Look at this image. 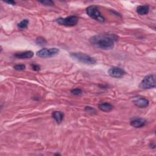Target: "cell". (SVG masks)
Segmentation results:
<instances>
[{
    "label": "cell",
    "instance_id": "9",
    "mask_svg": "<svg viewBox=\"0 0 156 156\" xmlns=\"http://www.w3.org/2000/svg\"><path fill=\"white\" fill-rule=\"evenodd\" d=\"M146 124V121L141 118H138L132 120L131 121V125L135 128H140L145 126Z\"/></svg>",
    "mask_w": 156,
    "mask_h": 156
},
{
    "label": "cell",
    "instance_id": "11",
    "mask_svg": "<svg viewBox=\"0 0 156 156\" xmlns=\"http://www.w3.org/2000/svg\"><path fill=\"white\" fill-rule=\"evenodd\" d=\"M52 116L55 119L56 122L59 124L62 121L64 117V114L63 112L60 111H54L52 114Z\"/></svg>",
    "mask_w": 156,
    "mask_h": 156
},
{
    "label": "cell",
    "instance_id": "20",
    "mask_svg": "<svg viewBox=\"0 0 156 156\" xmlns=\"http://www.w3.org/2000/svg\"><path fill=\"white\" fill-rule=\"evenodd\" d=\"M31 67L34 71H39L40 70V67L39 65L33 64L31 65Z\"/></svg>",
    "mask_w": 156,
    "mask_h": 156
},
{
    "label": "cell",
    "instance_id": "8",
    "mask_svg": "<svg viewBox=\"0 0 156 156\" xmlns=\"http://www.w3.org/2000/svg\"><path fill=\"white\" fill-rule=\"evenodd\" d=\"M132 101L135 106L139 108L146 107L149 105V101L148 99L142 97H136L132 99Z\"/></svg>",
    "mask_w": 156,
    "mask_h": 156
},
{
    "label": "cell",
    "instance_id": "15",
    "mask_svg": "<svg viewBox=\"0 0 156 156\" xmlns=\"http://www.w3.org/2000/svg\"><path fill=\"white\" fill-rule=\"evenodd\" d=\"M29 24V20L28 19H24L20 23L18 24V27L21 29H24L28 28Z\"/></svg>",
    "mask_w": 156,
    "mask_h": 156
},
{
    "label": "cell",
    "instance_id": "1",
    "mask_svg": "<svg viewBox=\"0 0 156 156\" xmlns=\"http://www.w3.org/2000/svg\"><path fill=\"white\" fill-rule=\"evenodd\" d=\"M117 37L115 34H99L90 39V42L93 45L102 49L109 50L113 49Z\"/></svg>",
    "mask_w": 156,
    "mask_h": 156
},
{
    "label": "cell",
    "instance_id": "13",
    "mask_svg": "<svg viewBox=\"0 0 156 156\" xmlns=\"http://www.w3.org/2000/svg\"><path fill=\"white\" fill-rule=\"evenodd\" d=\"M99 109L103 112H109L113 109V106L110 104V103L104 102V103H101L98 106Z\"/></svg>",
    "mask_w": 156,
    "mask_h": 156
},
{
    "label": "cell",
    "instance_id": "19",
    "mask_svg": "<svg viewBox=\"0 0 156 156\" xmlns=\"http://www.w3.org/2000/svg\"><path fill=\"white\" fill-rule=\"evenodd\" d=\"M40 3L44 4L45 6H53L54 3L51 0H44V1H40Z\"/></svg>",
    "mask_w": 156,
    "mask_h": 156
},
{
    "label": "cell",
    "instance_id": "2",
    "mask_svg": "<svg viewBox=\"0 0 156 156\" xmlns=\"http://www.w3.org/2000/svg\"><path fill=\"white\" fill-rule=\"evenodd\" d=\"M70 56L73 59L77 60V61L85 64L93 65L97 63V60L94 57H91L90 56L86 54L85 53H80V52L72 53H70Z\"/></svg>",
    "mask_w": 156,
    "mask_h": 156
},
{
    "label": "cell",
    "instance_id": "7",
    "mask_svg": "<svg viewBox=\"0 0 156 156\" xmlns=\"http://www.w3.org/2000/svg\"><path fill=\"white\" fill-rule=\"evenodd\" d=\"M108 74L112 77L120 78L125 76L126 72L123 68L117 67H113L108 70Z\"/></svg>",
    "mask_w": 156,
    "mask_h": 156
},
{
    "label": "cell",
    "instance_id": "21",
    "mask_svg": "<svg viewBox=\"0 0 156 156\" xmlns=\"http://www.w3.org/2000/svg\"><path fill=\"white\" fill-rule=\"evenodd\" d=\"M6 3H7L10 5H15V2H14V1H5Z\"/></svg>",
    "mask_w": 156,
    "mask_h": 156
},
{
    "label": "cell",
    "instance_id": "5",
    "mask_svg": "<svg viewBox=\"0 0 156 156\" xmlns=\"http://www.w3.org/2000/svg\"><path fill=\"white\" fill-rule=\"evenodd\" d=\"M78 20H79V19H78L77 16L73 15L66 17V18H59L56 19V21L60 25L68 27H72L77 24Z\"/></svg>",
    "mask_w": 156,
    "mask_h": 156
},
{
    "label": "cell",
    "instance_id": "16",
    "mask_svg": "<svg viewBox=\"0 0 156 156\" xmlns=\"http://www.w3.org/2000/svg\"><path fill=\"white\" fill-rule=\"evenodd\" d=\"M85 110L87 112H89V113L92 114H97V110H95L94 108H93L92 107H90V106H87V107H85Z\"/></svg>",
    "mask_w": 156,
    "mask_h": 156
},
{
    "label": "cell",
    "instance_id": "17",
    "mask_svg": "<svg viewBox=\"0 0 156 156\" xmlns=\"http://www.w3.org/2000/svg\"><path fill=\"white\" fill-rule=\"evenodd\" d=\"M25 68H26V66L23 64H19V65L14 66V69L17 71H23L25 70Z\"/></svg>",
    "mask_w": 156,
    "mask_h": 156
},
{
    "label": "cell",
    "instance_id": "18",
    "mask_svg": "<svg viewBox=\"0 0 156 156\" xmlns=\"http://www.w3.org/2000/svg\"><path fill=\"white\" fill-rule=\"evenodd\" d=\"M72 93L74 94V95H79V94H81L82 93V91L81 89H79V88H76V89H73L72 91H71Z\"/></svg>",
    "mask_w": 156,
    "mask_h": 156
},
{
    "label": "cell",
    "instance_id": "10",
    "mask_svg": "<svg viewBox=\"0 0 156 156\" xmlns=\"http://www.w3.org/2000/svg\"><path fill=\"white\" fill-rule=\"evenodd\" d=\"M15 57L18 59H30L33 57L34 53L31 51H27L24 52H21V53H16Z\"/></svg>",
    "mask_w": 156,
    "mask_h": 156
},
{
    "label": "cell",
    "instance_id": "3",
    "mask_svg": "<svg viewBox=\"0 0 156 156\" xmlns=\"http://www.w3.org/2000/svg\"><path fill=\"white\" fill-rule=\"evenodd\" d=\"M86 13L91 19L100 23L105 21L104 17L100 12L99 9L96 6H90L86 9Z\"/></svg>",
    "mask_w": 156,
    "mask_h": 156
},
{
    "label": "cell",
    "instance_id": "12",
    "mask_svg": "<svg viewBox=\"0 0 156 156\" xmlns=\"http://www.w3.org/2000/svg\"><path fill=\"white\" fill-rule=\"evenodd\" d=\"M150 11V7L148 5L139 6L137 8V12L141 15L148 14Z\"/></svg>",
    "mask_w": 156,
    "mask_h": 156
},
{
    "label": "cell",
    "instance_id": "4",
    "mask_svg": "<svg viewBox=\"0 0 156 156\" xmlns=\"http://www.w3.org/2000/svg\"><path fill=\"white\" fill-rule=\"evenodd\" d=\"M140 89L146 90L155 87V74H152L146 76L139 85Z\"/></svg>",
    "mask_w": 156,
    "mask_h": 156
},
{
    "label": "cell",
    "instance_id": "14",
    "mask_svg": "<svg viewBox=\"0 0 156 156\" xmlns=\"http://www.w3.org/2000/svg\"><path fill=\"white\" fill-rule=\"evenodd\" d=\"M36 43L38 45L41 46V47L45 46L47 44V41L46 40V39H44L43 37H37V39H36Z\"/></svg>",
    "mask_w": 156,
    "mask_h": 156
},
{
    "label": "cell",
    "instance_id": "6",
    "mask_svg": "<svg viewBox=\"0 0 156 156\" xmlns=\"http://www.w3.org/2000/svg\"><path fill=\"white\" fill-rule=\"evenodd\" d=\"M59 53V50L56 48H43L37 52V56L40 58H49L56 56Z\"/></svg>",
    "mask_w": 156,
    "mask_h": 156
}]
</instances>
